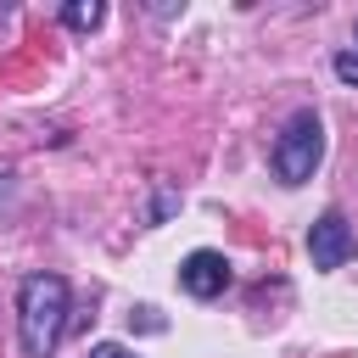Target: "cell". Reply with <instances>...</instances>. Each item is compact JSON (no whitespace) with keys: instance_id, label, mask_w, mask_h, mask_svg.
Returning <instances> with one entry per match:
<instances>
[{"instance_id":"cell-5","label":"cell","mask_w":358,"mask_h":358,"mask_svg":"<svg viewBox=\"0 0 358 358\" xmlns=\"http://www.w3.org/2000/svg\"><path fill=\"white\" fill-rule=\"evenodd\" d=\"M62 22H67L73 34H90V28L106 22V6H101V0H73V6H62Z\"/></svg>"},{"instance_id":"cell-4","label":"cell","mask_w":358,"mask_h":358,"mask_svg":"<svg viewBox=\"0 0 358 358\" xmlns=\"http://www.w3.org/2000/svg\"><path fill=\"white\" fill-rule=\"evenodd\" d=\"M229 280H235V268H229V257H224V252H213V246H196V252L179 263V291H185V296H196V302L224 296V291H229Z\"/></svg>"},{"instance_id":"cell-7","label":"cell","mask_w":358,"mask_h":358,"mask_svg":"<svg viewBox=\"0 0 358 358\" xmlns=\"http://www.w3.org/2000/svg\"><path fill=\"white\" fill-rule=\"evenodd\" d=\"M173 207H179V190H168V185H162V190L151 196V213H145V224H162Z\"/></svg>"},{"instance_id":"cell-2","label":"cell","mask_w":358,"mask_h":358,"mask_svg":"<svg viewBox=\"0 0 358 358\" xmlns=\"http://www.w3.org/2000/svg\"><path fill=\"white\" fill-rule=\"evenodd\" d=\"M268 162H274V179L280 185H308L313 173H319V162H324V117L313 112V106H296L291 117H285V129L274 134V151H268Z\"/></svg>"},{"instance_id":"cell-6","label":"cell","mask_w":358,"mask_h":358,"mask_svg":"<svg viewBox=\"0 0 358 358\" xmlns=\"http://www.w3.org/2000/svg\"><path fill=\"white\" fill-rule=\"evenodd\" d=\"M330 67H336V78H341V84H358V28H352V45H341Z\"/></svg>"},{"instance_id":"cell-1","label":"cell","mask_w":358,"mask_h":358,"mask_svg":"<svg viewBox=\"0 0 358 358\" xmlns=\"http://www.w3.org/2000/svg\"><path fill=\"white\" fill-rule=\"evenodd\" d=\"M67 336V280L62 274H22L17 280V341L22 358H50Z\"/></svg>"},{"instance_id":"cell-8","label":"cell","mask_w":358,"mask_h":358,"mask_svg":"<svg viewBox=\"0 0 358 358\" xmlns=\"http://www.w3.org/2000/svg\"><path fill=\"white\" fill-rule=\"evenodd\" d=\"M90 358H140L134 347H123V341H95L90 347Z\"/></svg>"},{"instance_id":"cell-3","label":"cell","mask_w":358,"mask_h":358,"mask_svg":"<svg viewBox=\"0 0 358 358\" xmlns=\"http://www.w3.org/2000/svg\"><path fill=\"white\" fill-rule=\"evenodd\" d=\"M308 257H313V268H341V263H352L358 257V229L347 224V213H319L313 218V229H308Z\"/></svg>"}]
</instances>
